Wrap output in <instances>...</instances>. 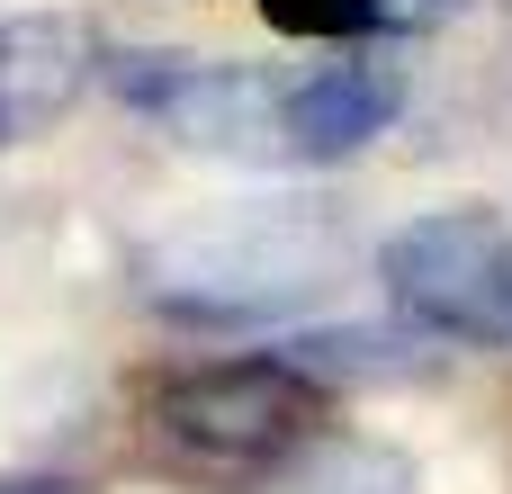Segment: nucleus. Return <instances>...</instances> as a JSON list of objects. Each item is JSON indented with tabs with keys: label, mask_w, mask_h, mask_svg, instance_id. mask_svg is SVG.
I'll use <instances>...</instances> for the list:
<instances>
[{
	"label": "nucleus",
	"mask_w": 512,
	"mask_h": 494,
	"mask_svg": "<svg viewBox=\"0 0 512 494\" xmlns=\"http://www.w3.org/2000/svg\"><path fill=\"white\" fill-rule=\"evenodd\" d=\"M342 234L306 207H225L171 243L144 252V288L153 306L189 315V324H252L279 306H306L333 270Z\"/></svg>",
	"instance_id": "1"
},
{
	"label": "nucleus",
	"mask_w": 512,
	"mask_h": 494,
	"mask_svg": "<svg viewBox=\"0 0 512 494\" xmlns=\"http://www.w3.org/2000/svg\"><path fill=\"white\" fill-rule=\"evenodd\" d=\"M387 306L432 342H512V225L495 207H432L378 252Z\"/></svg>",
	"instance_id": "2"
},
{
	"label": "nucleus",
	"mask_w": 512,
	"mask_h": 494,
	"mask_svg": "<svg viewBox=\"0 0 512 494\" xmlns=\"http://www.w3.org/2000/svg\"><path fill=\"white\" fill-rule=\"evenodd\" d=\"M153 423L162 441H180L189 459H216V468H270V459H297L324 423V387L279 360V351H252V360H207L189 378H171L153 396Z\"/></svg>",
	"instance_id": "3"
},
{
	"label": "nucleus",
	"mask_w": 512,
	"mask_h": 494,
	"mask_svg": "<svg viewBox=\"0 0 512 494\" xmlns=\"http://www.w3.org/2000/svg\"><path fill=\"white\" fill-rule=\"evenodd\" d=\"M108 81L189 153H234V162H261V153H288L279 144V81L252 72V63H189V54H117Z\"/></svg>",
	"instance_id": "4"
},
{
	"label": "nucleus",
	"mask_w": 512,
	"mask_h": 494,
	"mask_svg": "<svg viewBox=\"0 0 512 494\" xmlns=\"http://www.w3.org/2000/svg\"><path fill=\"white\" fill-rule=\"evenodd\" d=\"M396 108H405V72L378 54H342V63H315L306 81L279 90V144L297 162H342L369 135H387Z\"/></svg>",
	"instance_id": "5"
},
{
	"label": "nucleus",
	"mask_w": 512,
	"mask_h": 494,
	"mask_svg": "<svg viewBox=\"0 0 512 494\" xmlns=\"http://www.w3.org/2000/svg\"><path fill=\"white\" fill-rule=\"evenodd\" d=\"M99 81V27L72 9H27L0 27V135L54 126Z\"/></svg>",
	"instance_id": "6"
},
{
	"label": "nucleus",
	"mask_w": 512,
	"mask_h": 494,
	"mask_svg": "<svg viewBox=\"0 0 512 494\" xmlns=\"http://www.w3.org/2000/svg\"><path fill=\"white\" fill-rule=\"evenodd\" d=\"M414 459L396 441H306L261 494H414Z\"/></svg>",
	"instance_id": "7"
},
{
	"label": "nucleus",
	"mask_w": 512,
	"mask_h": 494,
	"mask_svg": "<svg viewBox=\"0 0 512 494\" xmlns=\"http://www.w3.org/2000/svg\"><path fill=\"white\" fill-rule=\"evenodd\" d=\"M261 18L279 36H324V45H351V36H378L369 0H261Z\"/></svg>",
	"instance_id": "8"
},
{
	"label": "nucleus",
	"mask_w": 512,
	"mask_h": 494,
	"mask_svg": "<svg viewBox=\"0 0 512 494\" xmlns=\"http://www.w3.org/2000/svg\"><path fill=\"white\" fill-rule=\"evenodd\" d=\"M468 0H369V18L387 27V36H423V27H450Z\"/></svg>",
	"instance_id": "9"
},
{
	"label": "nucleus",
	"mask_w": 512,
	"mask_h": 494,
	"mask_svg": "<svg viewBox=\"0 0 512 494\" xmlns=\"http://www.w3.org/2000/svg\"><path fill=\"white\" fill-rule=\"evenodd\" d=\"M0 494H90L81 477H18V486H0Z\"/></svg>",
	"instance_id": "10"
},
{
	"label": "nucleus",
	"mask_w": 512,
	"mask_h": 494,
	"mask_svg": "<svg viewBox=\"0 0 512 494\" xmlns=\"http://www.w3.org/2000/svg\"><path fill=\"white\" fill-rule=\"evenodd\" d=\"M504 36H512V0H504Z\"/></svg>",
	"instance_id": "11"
}]
</instances>
